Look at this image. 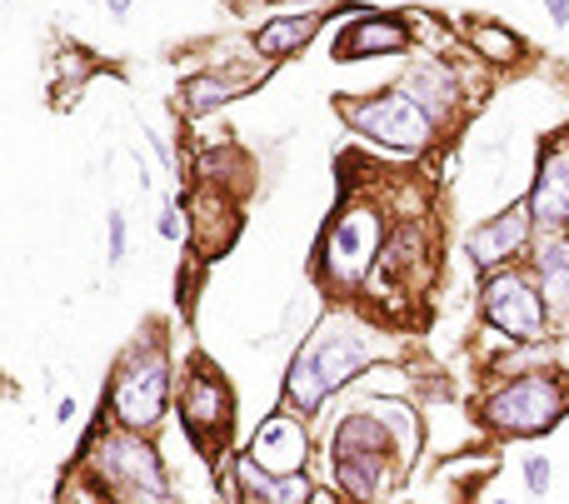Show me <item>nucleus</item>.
Returning <instances> with one entry per match:
<instances>
[{"instance_id": "f257e3e1", "label": "nucleus", "mask_w": 569, "mask_h": 504, "mask_svg": "<svg viewBox=\"0 0 569 504\" xmlns=\"http://www.w3.org/2000/svg\"><path fill=\"white\" fill-rule=\"evenodd\" d=\"M165 394H171V359H165V350L136 345L111 385L115 420L126 429H150L165 415Z\"/></svg>"}, {"instance_id": "f03ea898", "label": "nucleus", "mask_w": 569, "mask_h": 504, "mask_svg": "<svg viewBox=\"0 0 569 504\" xmlns=\"http://www.w3.org/2000/svg\"><path fill=\"white\" fill-rule=\"evenodd\" d=\"M345 121L360 135H370L380 146H395V150H420V146H430V135H434L430 111L415 95H405V90H385V95L345 105Z\"/></svg>"}, {"instance_id": "7ed1b4c3", "label": "nucleus", "mask_w": 569, "mask_h": 504, "mask_svg": "<svg viewBox=\"0 0 569 504\" xmlns=\"http://www.w3.org/2000/svg\"><path fill=\"white\" fill-rule=\"evenodd\" d=\"M95 465H101V474L126 494L130 504H171V484H165V470H160L155 449L140 445L136 435H105Z\"/></svg>"}, {"instance_id": "20e7f679", "label": "nucleus", "mask_w": 569, "mask_h": 504, "mask_svg": "<svg viewBox=\"0 0 569 504\" xmlns=\"http://www.w3.org/2000/svg\"><path fill=\"white\" fill-rule=\"evenodd\" d=\"M565 410V390L549 375H524V380L504 385L500 394H490L485 415H490L495 429H510V435H539L549 429Z\"/></svg>"}, {"instance_id": "39448f33", "label": "nucleus", "mask_w": 569, "mask_h": 504, "mask_svg": "<svg viewBox=\"0 0 569 504\" xmlns=\"http://www.w3.org/2000/svg\"><path fill=\"white\" fill-rule=\"evenodd\" d=\"M375 250H380V215L355 205V210H345L330 225V236H325V265H330V275L340 285H355L370 270Z\"/></svg>"}, {"instance_id": "423d86ee", "label": "nucleus", "mask_w": 569, "mask_h": 504, "mask_svg": "<svg viewBox=\"0 0 569 504\" xmlns=\"http://www.w3.org/2000/svg\"><path fill=\"white\" fill-rule=\"evenodd\" d=\"M485 314L490 325H500L510 340H539L545 335V300L535 295V285L514 275V270H500L490 285H485Z\"/></svg>"}, {"instance_id": "0eeeda50", "label": "nucleus", "mask_w": 569, "mask_h": 504, "mask_svg": "<svg viewBox=\"0 0 569 504\" xmlns=\"http://www.w3.org/2000/svg\"><path fill=\"white\" fill-rule=\"evenodd\" d=\"M530 220H535L530 205H510L500 220H485L479 230H469V240H465L469 260L485 265V270H495V265H504L510 255H520L524 240H530Z\"/></svg>"}, {"instance_id": "6e6552de", "label": "nucleus", "mask_w": 569, "mask_h": 504, "mask_svg": "<svg viewBox=\"0 0 569 504\" xmlns=\"http://www.w3.org/2000/svg\"><path fill=\"white\" fill-rule=\"evenodd\" d=\"M530 210H535V220L549 225V230L569 225V156L565 150H549V156L539 160V180H535V191H530Z\"/></svg>"}, {"instance_id": "1a4fd4ad", "label": "nucleus", "mask_w": 569, "mask_h": 504, "mask_svg": "<svg viewBox=\"0 0 569 504\" xmlns=\"http://www.w3.org/2000/svg\"><path fill=\"white\" fill-rule=\"evenodd\" d=\"M310 355H315V365H320V375H325V385H345V380H355V375L364 370V359H370V350H364V340L360 335H350V330H325V335L315 340V345H305Z\"/></svg>"}, {"instance_id": "9d476101", "label": "nucleus", "mask_w": 569, "mask_h": 504, "mask_svg": "<svg viewBox=\"0 0 569 504\" xmlns=\"http://www.w3.org/2000/svg\"><path fill=\"white\" fill-rule=\"evenodd\" d=\"M410 31L399 21H385V15H370V21L350 25V31L335 41V60H364V56H395L405 50Z\"/></svg>"}, {"instance_id": "9b49d317", "label": "nucleus", "mask_w": 569, "mask_h": 504, "mask_svg": "<svg viewBox=\"0 0 569 504\" xmlns=\"http://www.w3.org/2000/svg\"><path fill=\"white\" fill-rule=\"evenodd\" d=\"M255 460L265 465V470H300V460H305V429H300L295 415H275L270 425L255 435Z\"/></svg>"}, {"instance_id": "f8f14e48", "label": "nucleus", "mask_w": 569, "mask_h": 504, "mask_svg": "<svg viewBox=\"0 0 569 504\" xmlns=\"http://www.w3.org/2000/svg\"><path fill=\"white\" fill-rule=\"evenodd\" d=\"M235 474H240V484L255 494V500H265V504H305L310 500V480L300 470H290V474H275V470H265L255 455H245V460L235 465Z\"/></svg>"}, {"instance_id": "ddd939ff", "label": "nucleus", "mask_w": 569, "mask_h": 504, "mask_svg": "<svg viewBox=\"0 0 569 504\" xmlns=\"http://www.w3.org/2000/svg\"><path fill=\"white\" fill-rule=\"evenodd\" d=\"M335 460V480L345 494L355 500H375L385 484V449H330Z\"/></svg>"}, {"instance_id": "4468645a", "label": "nucleus", "mask_w": 569, "mask_h": 504, "mask_svg": "<svg viewBox=\"0 0 569 504\" xmlns=\"http://www.w3.org/2000/svg\"><path fill=\"white\" fill-rule=\"evenodd\" d=\"M320 25H325V15H315V11L275 15L270 25H260V31H255V50H260L265 60H284V56H295L300 45L315 41Z\"/></svg>"}, {"instance_id": "2eb2a0df", "label": "nucleus", "mask_w": 569, "mask_h": 504, "mask_svg": "<svg viewBox=\"0 0 569 504\" xmlns=\"http://www.w3.org/2000/svg\"><path fill=\"white\" fill-rule=\"evenodd\" d=\"M325 394H330V385L320 375L315 355L300 350V355L290 359V375H284V400H290V410H295V415H315L320 404H325Z\"/></svg>"}, {"instance_id": "dca6fc26", "label": "nucleus", "mask_w": 569, "mask_h": 504, "mask_svg": "<svg viewBox=\"0 0 569 504\" xmlns=\"http://www.w3.org/2000/svg\"><path fill=\"white\" fill-rule=\"evenodd\" d=\"M225 410H230L225 385L210 380V375H195L190 390H185V420H190L195 435H206V425L225 429Z\"/></svg>"}, {"instance_id": "f3484780", "label": "nucleus", "mask_w": 569, "mask_h": 504, "mask_svg": "<svg viewBox=\"0 0 569 504\" xmlns=\"http://www.w3.org/2000/svg\"><path fill=\"white\" fill-rule=\"evenodd\" d=\"M539 265V290H545V305L555 310H569V240H545L535 255Z\"/></svg>"}, {"instance_id": "a211bd4d", "label": "nucleus", "mask_w": 569, "mask_h": 504, "mask_svg": "<svg viewBox=\"0 0 569 504\" xmlns=\"http://www.w3.org/2000/svg\"><path fill=\"white\" fill-rule=\"evenodd\" d=\"M410 90H415V101L430 111V121H440V111L455 101V76L444 66H430V60H425V66L410 70Z\"/></svg>"}, {"instance_id": "6ab92c4d", "label": "nucleus", "mask_w": 569, "mask_h": 504, "mask_svg": "<svg viewBox=\"0 0 569 504\" xmlns=\"http://www.w3.org/2000/svg\"><path fill=\"white\" fill-rule=\"evenodd\" d=\"M235 80H220V76H195L190 85H185V111L190 115H206V111H216V105H225V101H235Z\"/></svg>"}, {"instance_id": "aec40b11", "label": "nucleus", "mask_w": 569, "mask_h": 504, "mask_svg": "<svg viewBox=\"0 0 569 504\" xmlns=\"http://www.w3.org/2000/svg\"><path fill=\"white\" fill-rule=\"evenodd\" d=\"M475 45L485 50V56H495V60H514V56H520V41H514L510 31H500V25H479Z\"/></svg>"}, {"instance_id": "412c9836", "label": "nucleus", "mask_w": 569, "mask_h": 504, "mask_svg": "<svg viewBox=\"0 0 569 504\" xmlns=\"http://www.w3.org/2000/svg\"><path fill=\"white\" fill-rule=\"evenodd\" d=\"M524 484H530V494H549V460L545 455H524Z\"/></svg>"}, {"instance_id": "4be33fe9", "label": "nucleus", "mask_w": 569, "mask_h": 504, "mask_svg": "<svg viewBox=\"0 0 569 504\" xmlns=\"http://www.w3.org/2000/svg\"><path fill=\"white\" fill-rule=\"evenodd\" d=\"M111 260H126V215H111Z\"/></svg>"}, {"instance_id": "5701e85b", "label": "nucleus", "mask_w": 569, "mask_h": 504, "mask_svg": "<svg viewBox=\"0 0 569 504\" xmlns=\"http://www.w3.org/2000/svg\"><path fill=\"white\" fill-rule=\"evenodd\" d=\"M160 236H165V240H181L185 236V220L175 215V205H165V210H160Z\"/></svg>"}, {"instance_id": "b1692460", "label": "nucleus", "mask_w": 569, "mask_h": 504, "mask_svg": "<svg viewBox=\"0 0 569 504\" xmlns=\"http://www.w3.org/2000/svg\"><path fill=\"white\" fill-rule=\"evenodd\" d=\"M545 11L555 25H569V0H545Z\"/></svg>"}, {"instance_id": "393cba45", "label": "nucleus", "mask_w": 569, "mask_h": 504, "mask_svg": "<svg viewBox=\"0 0 569 504\" xmlns=\"http://www.w3.org/2000/svg\"><path fill=\"white\" fill-rule=\"evenodd\" d=\"M105 5H111V15H126L130 11V0H105Z\"/></svg>"}, {"instance_id": "a878e982", "label": "nucleus", "mask_w": 569, "mask_h": 504, "mask_svg": "<svg viewBox=\"0 0 569 504\" xmlns=\"http://www.w3.org/2000/svg\"><path fill=\"white\" fill-rule=\"evenodd\" d=\"M495 504H510V500H495Z\"/></svg>"}]
</instances>
